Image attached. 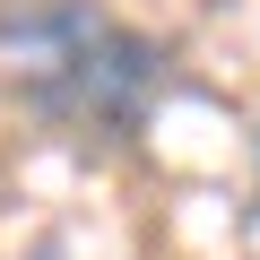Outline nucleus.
Returning <instances> with one entry per match:
<instances>
[{
  "label": "nucleus",
  "mask_w": 260,
  "mask_h": 260,
  "mask_svg": "<svg viewBox=\"0 0 260 260\" xmlns=\"http://www.w3.org/2000/svg\"><path fill=\"white\" fill-rule=\"evenodd\" d=\"M0 61L18 104L61 139L130 148L165 104V44L95 0H0Z\"/></svg>",
  "instance_id": "1"
},
{
  "label": "nucleus",
  "mask_w": 260,
  "mask_h": 260,
  "mask_svg": "<svg viewBox=\"0 0 260 260\" xmlns=\"http://www.w3.org/2000/svg\"><path fill=\"white\" fill-rule=\"evenodd\" d=\"M251 217H260V200H251Z\"/></svg>",
  "instance_id": "2"
}]
</instances>
